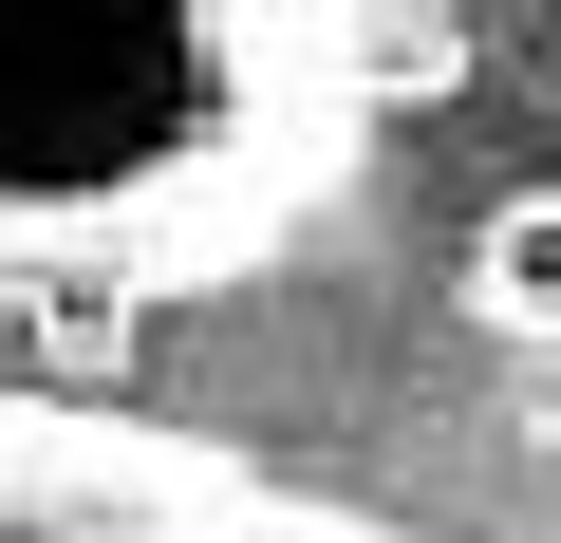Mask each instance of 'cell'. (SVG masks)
<instances>
[{"label": "cell", "mask_w": 561, "mask_h": 543, "mask_svg": "<svg viewBox=\"0 0 561 543\" xmlns=\"http://www.w3.org/2000/svg\"><path fill=\"white\" fill-rule=\"evenodd\" d=\"M0 543H187V524H76V506H0Z\"/></svg>", "instance_id": "1"}]
</instances>
